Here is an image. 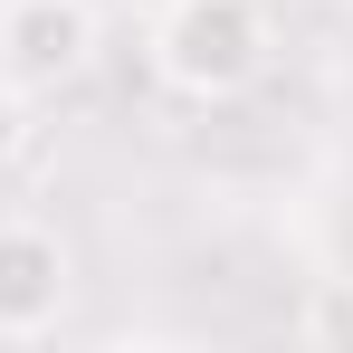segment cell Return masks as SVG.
Listing matches in <instances>:
<instances>
[{"label":"cell","mask_w":353,"mask_h":353,"mask_svg":"<svg viewBox=\"0 0 353 353\" xmlns=\"http://www.w3.org/2000/svg\"><path fill=\"white\" fill-rule=\"evenodd\" d=\"M277 58V10L268 0H163L153 10V77L181 105H230Z\"/></svg>","instance_id":"6da1fadb"},{"label":"cell","mask_w":353,"mask_h":353,"mask_svg":"<svg viewBox=\"0 0 353 353\" xmlns=\"http://www.w3.org/2000/svg\"><path fill=\"white\" fill-rule=\"evenodd\" d=\"M268 10H277V19H287V10H305V0H268Z\"/></svg>","instance_id":"5b68a950"},{"label":"cell","mask_w":353,"mask_h":353,"mask_svg":"<svg viewBox=\"0 0 353 353\" xmlns=\"http://www.w3.org/2000/svg\"><path fill=\"white\" fill-rule=\"evenodd\" d=\"M67 296H77V258L48 220H0V344H39L58 334Z\"/></svg>","instance_id":"3957f363"},{"label":"cell","mask_w":353,"mask_h":353,"mask_svg":"<svg viewBox=\"0 0 353 353\" xmlns=\"http://www.w3.org/2000/svg\"><path fill=\"white\" fill-rule=\"evenodd\" d=\"M19 153H29V86H10V77H0V172H10Z\"/></svg>","instance_id":"277c9868"},{"label":"cell","mask_w":353,"mask_h":353,"mask_svg":"<svg viewBox=\"0 0 353 353\" xmlns=\"http://www.w3.org/2000/svg\"><path fill=\"white\" fill-rule=\"evenodd\" d=\"M105 48V10L96 0H0V77L29 96L77 86Z\"/></svg>","instance_id":"7a4b0ae2"}]
</instances>
